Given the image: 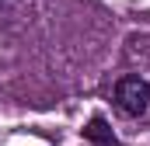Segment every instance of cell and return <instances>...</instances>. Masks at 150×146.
Listing matches in <instances>:
<instances>
[{
	"label": "cell",
	"mask_w": 150,
	"mask_h": 146,
	"mask_svg": "<svg viewBox=\"0 0 150 146\" xmlns=\"http://www.w3.org/2000/svg\"><path fill=\"white\" fill-rule=\"evenodd\" d=\"M115 108L122 111V115H129V118H140V115H147L150 108V84L143 77H122L119 84H115Z\"/></svg>",
	"instance_id": "1"
},
{
	"label": "cell",
	"mask_w": 150,
	"mask_h": 146,
	"mask_svg": "<svg viewBox=\"0 0 150 146\" xmlns=\"http://www.w3.org/2000/svg\"><path fill=\"white\" fill-rule=\"evenodd\" d=\"M84 139H91V143H98V146H115V136H112V129H108V122H105L101 115H94V118L87 122Z\"/></svg>",
	"instance_id": "2"
}]
</instances>
